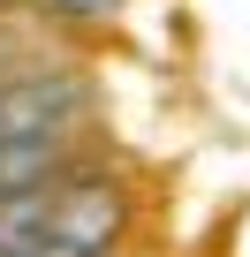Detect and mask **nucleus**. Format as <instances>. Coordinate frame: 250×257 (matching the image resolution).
I'll return each instance as SVG.
<instances>
[{
  "label": "nucleus",
  "instance_id": "nucleus-2",
  "mask_svg": "<svg viewBox=\"0 0 250 257\" xmlns=\"http://www.w3.org/2000/svg\"><path fill=\"white\" fill-rule=\"evenodd\" d=\"M76 106H84V83H68V76H38V83L0 91V144H53Z\"/></svg>",
  "mask_w": 250,
  "mask_h": 257
},
{
  "label": "nucleus",
  "instance_id": "nucleus-1",
  "mask_svg": "<svg viewBox=\"0 0 250 257\" xmlns=\"http://www.w3.org/2000/svg\"><path fill=\"white\" fill-rule=\"evenodd\" d=\"M114 234H121V189L76 182V189H53V212H46V227L23 257H106Z\"/></svg>",
  "mask_w": 250,
  "mask_h": 257
},
{
  "label": "nucleus",
  "instance_id": "nucleus-3",
  "mask_svg": "<svg viewBox=\"0 0 250 257\" xmlns=\"http://www.w3.org/2000/svg\"><path fill=\"white\" fill-rule=\"evenodd\" d=\"M46 212H53V189H46V182H16V189H0V257H23V249L38 242Z\"/></svg>",
  "mask_w": 250,
  "mask_h": 257
},
{
  "label": "nucleus",
  "instance_id": "nucleus-4",
  "mask_svg": "<svg viewBox=\"0 0 250 257\" xmlns=\"http://www.w3.org/2000/svg\"><path fill=\"white\" fill-rule=\"evenodd\" d=\"M76 8H84V16H91V8H114V0H68V16H76Z\"/></svg>",
  "mask_w": 250,
  "mask_h": 257
}]
</instances>
